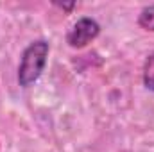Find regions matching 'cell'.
Segmentation results:
<instances>
[{"mask_svg":"<svg viewBox=\"0 0 154 152\" xmlns=\"http://www.w3.org/2000/svg\"><path fill=\"white\" fill-rule=\"evenodd\" d=\"M48 52L50 45L45 39H36L23 48L18 65V84L22 88L32 86L41 77L48 61Z\"/></svg>","mask_w":154,"mask_h":152,"instance_id":"1","label":"cell"},{"mask_svg":"<svg viewBox=\"0 0 154 152\" xmlns=\"http://www.w3.org/2000/svg\"><path fill=\"white\" fill-rule=\"evenodd\" d=\"M100 34V23L95 18L90 16H82L79 18L75 23L72 25V29L66 32V43L72 48H84L88 43H91L93 39Z\"/></svg>","mask_w":154,"mask_h":152,"instance_id":"2","label":"cell"},{"mask_svg":"<svg viewBox=\"0 0 154 152\" xmlns=\"http://www.w3.org/2000/svg\"><path fill=\"white\" fill-rule=\"evenodd\" d=\"M142 79H143V86L154 91V52L147 56L145 63H143V72H142Z\"/></svg>","mask_w":154,"mask_h":152,"instance_id":"3","label":"cell"},{"mask_svg":"<svg viewBox=\"0 0 154 152\" xmlns=\"http://www.w3.org/2000/svg\"><path fill=\"white\" fill-rule=\"evenodd\" d=\"M138 25L149 32H154V4L145 5L138 14Z\"/></svg>","mask_w":154,"mask_h":152,"instance_id":"4","label":"cell"},{"mask_svg":"<svg viewBox=\"0 0 154 152\" xmlns=\"http://www.w3.org/2000/svg\"><path fill=\"white\" fill-rule=\"evenodd\" d=\"M54 5L56 7H59V9H63V11H66V13H70L72 9H75L77 7V2H70V4H61V2H54Z\"/></svg>","mask_w":154,"mask_h":152,"instance_id":"5","label":"cell"}]
</instances>
